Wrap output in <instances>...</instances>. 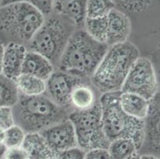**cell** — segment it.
Here are the masks:
<instances>
[{"label":"cell","mask_w":160,"mask_h":159,"mask_svg":"<svg viewBox=\"0 0 160 159\" xmlns=\"http://www.w3.org/2000/svg\"><path fill=\"white\" fill-rule=\"evenodd\" d=\"M108 49L107 44L96 41L84 29H78L68 42L57 66L58 69L89 80Z\"/></svg>","instance_id":"obj_1"},{"label":"cell","mask_w":160,"mask_h":159,"mask_svg":"<svg viewBox=\"0 0 160 159\" xmlns=\"http://www.w3.org/2000/svg\"><path fill=\"white\" fill-rule=\"evenodd\" d=\"M139 57L138 48L128 41L109 46L90 77V83L100 95L120 92L131 68Z\"/></svg>","instance_id":"obj_2"},{"label":"cell","mask_w":160,"mask_h":159,"mask_svg":"<svg viewBox=\"0 0 160 159\" xmlns=\"http://www.w3.org/2000/svg\"><path fill=\"white\" fill-rule=\"evenodd\" d=\"M14 124L27 134L40 133L46 128L69 119L71 112L53 103L46 94L19 98L12 107Z\"/></svg>","instance_id":"obj_3"},{"label":"cell","mask_w":160,"mask_h":159,"mask_svg":"<svg viewBox=\"0 0 160 159\" xmlns=\"http://www.w3.org/2000/svg\"><path fill=\"white\" fill-rule=\"evenodd\" d=\"M45 16L27 2L0 7V42L27 48L45 21Z\"/></svg>","instance_id":"obj_4"},{"label":"cell","mask_w":160,"mask_h":159,"mask_svg":"<svg viewBox=\"0 0 160 159\" xmlns=\"http://www.w3.org/2000/svg\"><path fill=\"white\" fill-rule=\"evenodd\" d=\"M120 92L104 93L99 98L104 131L110 142L117 138H128L139 151L144 137L145 120L131 117L123 112L120 104Z\"/></svg>","instance_id":"obj_5"},{"label":"cell","mask_w":160,"mask_h":159,"mask_svg":"<svg viewBox=\"0 0 160 159\" xmlns=\"http://www.w3.org/2000/svg\"><path fill=\"white\" fill-rule=\"evenodd\" d=\"M76 30L78 28L69 20L53 12L45 17L44 22L27 46V50L43 55L57 67Z\"/></svg>","instance_id":"obj_6"},{"label":"cell","mask_w":160,"mask_h":159,"mask_svg":"<svg viewBox=\"0 0 160 159\" xmlns=\"http://www.w3.org/2000/svg\"><path fill=\"white\" fill-rule=\"evenodd\" d=\"M69 119L74 127L78 147L85 151L108 148L110 142L103 128L99 100L88 110L72 111L69 115Z\"/></svg>","instance_id":"obj_7"},{"label":"cell","mask_w":160,"mask_h":159,"mask_svg":"<svg viewBox=\"0 0 160 159\" xmlns=\"http://www.w3.org/2000/svg\"><path fill=\"white\" fill-rule=\"evenodd\" d=\"M132 23V33L148 37L160 32V0H113Z\"/></svg>","instance_id":"obj_8"},{"label":"cell","mask_w":160,"mask_h":159,"mask_svg":"<svg viewBox=\"0 0 160 159\" xmlns=\"http://www.w3.org/2000/svg\"><path fill=\"white\" fill-rule=\"evenodd\" d=\"M121 92L139 95L150 101L153 100L158 92V84L151 60L145 57L136 60L125 79Z\"/></svg>","instance_id":"obj_9"},{"label":"cell","mask_w":160,"mask_h":159,"mask_svg":"<svg viewBox=\"0 0 160 159\" xmlns=\"http://www.w3.org/2000/svg\"><path fill=\"white\" fill-rule=\"evenodd\" d=\"M89 81L58 69L54 70L46 81V89L45 94L57 105L72 112L73 110L71 107L70 98L72 91L78 84Z\"/></svg>","instance_id":"obj_10"},{"label":"cell","mask_w":160,"mask_h":159,"mask_svg":"<svg viewBox=\"0 0 160 159\" xmlns=\"http://www.w3.org/2000/svg\"><path fill=\"white\" fill-rule=\"evenodd\" d=\"M139 154H151L160 159V92L151 100L150 110L145 119V132Z\"/></svg>","instance_id":"obj_11"},{"label":"cell","mask_w":160,"mask_h":159,"mask_svg":"<svg viewBox=\"0 0 160 159\" xmlns=\"http://www.w3.org/2000/svg\"><path fill=\"white\" fill-rule=\"evenodd\" d=\"M40 134L50 148L58 154L78 147L74 127L69 119L46 128Z\"/></svg>","instance_id":"obj_12"},{"label":"cell","mask_w":160,"mask_h":159,"mask_svg":"<svg viewBox=\"0 0 160 159\" xmlns=\"http://www.w3.org/2000/svg\"><path fill=\"white\" fill-rule=\"evenodd\" d=\"M132 34V23L124 13L115 8L108 14V46H112L128 41Z\"/></svg>","instance_id":"obj_13"},{"label":"cell","mask_w":160,"mask_h":159,"mask_svg":"<svg viewBox=\"0 0 160 159\" xmlns=\"http://www.w3.org/2000/svg\"><path fill=\"white\" fill-rule=\"evenodd\" d=\"M88 0H54L53 12L63 16L78 29H84Z\"/></svg>","instance_id":"obj_14"},{"label":"cell","mask_w":160,"mask_h":159,"mask_svg":"<svg viewBox=\"0 0 160 159\" xmlns=\"http://www.w3.org/2000/svg\"><path fill=\"white\" fill-rule=\"evenodd\" d=\"M53 64L38 52L27 50L22 73L29 74L46 81L55 70Z\"/></svg>","instance_id":"obj_15"},{"label":"cell","mask_w":160,"mask_h":159,"mask_svg":"<svg viewBox=\"0 0 160 159\" xmlns=\"http://www.w3.org/2000/svg\"><path fill=\"white\" fill-rule=\"evenodd\" d=\"M27 49L18 44H9L5 46L2 74L12 80H15L22 74Z\"/></svg>","instance_id":"obj_16"},{"label":"cell","mask_w":160,"mask_h":159,"mask_svg":"<svg viewBox=\"0 0 160 159\" xmlns=\"http://www.w3.org/2000/svg\"><path fill=\"white\" fill-rule=\"evenodd\" d=\"M120 104L123 112L129 116L145 120L149 113L151 101L139 95L121 92Z\"/></svg>","instance_id":"obj_17"},{"label":"cell","mask_w":160,"mask_h":159,"mask_svg":"<svg viewBox=\"0 0 160 159\" xmlns=\"http://www.w3.org/2000/svg\"><path fill=\"white\" fill-rule=\"evenodd\" d=\"M29 159H58V154L50 148L40 133L27 134L22 144Z\"/></svg>","instance_id":"obj_18"},{"label":"cell","mask_w":160,"mask_h":159,"mask_svg":"<svg viewBox=\"0 0 160 159\" xmlns=\"http://www.w3.org/2000/svg\"><path fill=\"white\" fill-rule=\"evenodd\" d=\"M95 88L89 81L76 86L71 94L70 103L72 110L85 111L93 107L99 100Z\"/></svg>","instance_id":"obj_19"},{"label":"cell","mask_w":160,"mask_h":159,"mask_svg":"<svg viewBox=\"0 0 160 159\" xmlns=\"http://www.w3.org/2000/svg\"><path fill=\"white\" fill-rule=\"evenodd\" d=\"M20 94L27 96H36L45 94L46 81L34 76L22 73L14 80Z\"/></svg>","instance_id":"obj_20"},{"label":"cell","mask_w":160,"mask_h":159,"mask_svg":"<svg viewBox=\"0 0 160 159\" xmlns=\"http://www.w3.org/2000/svg\"><path fill=\"white\" fill-rule=\"evenodd\" d=\"M19 98L14 80L0 73V107H12Z\"/></svg>","instance_id":"obj_21"},{"label":"cell","mask_w":160,"mask_h":159,"mask_svg":"<svg viewBox=\"0 0 160 159\" xmlns=\"http://www.w3.org/2000/svg\"><path fill=\"white\" fill-rule=\"evenodd\" d=\"M112 159H128L138 152V147L132 140L120 138L112 141L108 148Z\"/></svg>","instance_id":"obj_22"},{"label":"cell","mask_w":160,"mask_h":159,"mask_svg":"<svg viewBox=\"0 0 160 159\" xmlns=\"http://www.w3.org/2000/svg\"><path fill=\"white\" fill-rule=\"evenodd\" d=\"M84 30L96 41L106 44L108 37V15L97 18L86 17Z\"/></svg>","instance_id":"obj_23"},{"label":"cell","mask_w":160,"mask_h":159,"mask_svg":"<svg viewBox=\"0 0 160 159\" xmlns=\"http://www.w3.org/2000/svg\"><path fill=\"white\" fill-rule=\"evenodd\" d=\"M116 8L113 0H88L86 17L97 18L107 16Z\"/></svg>","instance_id":"obj_24"},{"label":"cell","mask_w":160,"mask_h":159,"mask_svg":"<svg viewBox=\"0 0 160 159\" xmlns=\"http://www.w3.org/2000/svg\"><path fill=\"white\" fill-rule=\"evenodd\" d=\"M27 133L18 125H13L6 131L4 143L7 148L22 147Z\"/></svg>","instance_id":"obj_25"},{"label":"cell","mask_w":160,"mask_h":159,"mask_svg":"<svg viewBox=\"0 0 160 159\" xmlns=\"http://www.w3.org/2000/svg\"><path fill=\"white\" fill-rule=\"evenodd\" d=\"M13 125H14V119L12 107H0V129L7 131Z\"/></svg>","instance_id":"obj_26"},{"label":"cell","mask_w":160,"mask_h":159,"mask_svg":"<svg viewBox=\"0 0 160 159\" xmlns=\"http://www.w3.org/2000/svg\"><path fill=\"white\" fill-rule=\"evenodd\" d=\"M53 1L54 0H27V2L46 17L53 13Z\"/></svg>","instance_id":"obj_27"},{"label":"cell","mask_w":160,"mask_h":159,"mask_svg":"<svg viewBox=\"0 0 160 159\" xmlns=\"http://www.w3.org/2000/svg\"><path fill=\"white\" fill-rule=\"evenodd\" d=\"M86 151L78 147L68 149L58 154V159H85Z\"/></svg>","instance_id":"obj_28"},{"label":"cell","mask_w":160,"mask_h":159,"mask_svg":"<svg viewBox=\"0 0 160 159\" xmlns=\"http://www.w3.org/2000/svg\"><path fill=\"white\" fill-rule=\"evenodd\" d=\"M4 159H29V155L22 146L18 147H11L7 148Z\"/></svg>","instance_id":"obj_29"},{"label":"cell","mask_w":160,"mask_h":159,"mask_svg":"<svg viewBox=\"0 0 160 159\" xmlns=\"http://www.w3.org/2000/svg\"><path fill=\"white\" fill-rule=\"evenodd\" d=\"M85 159H112L108 149L97 148L86 151Z\"/></svg>","instance_id":"obj_30"},{"label":"cell","mask_w":160,"mask_h":159,"mask_svg":"<svg viewBox=\"0 0 160 159\" xmlns=\"http://www.w3.org/2000/svg\"><path fill=\"white\" fill-rule=\"evenodd\" d=\"M154 67H155V73H156L157 80H158V92H160V56L157 59L156 62L155 64L153 63Z\"/></svg>","instance_id":"obj_31"},{"label":"cell","mask_w":160,"mask_h":159,"mask_svg":"<svg viewBox=\"0 0 160 159\" xmlns=\"http://www.w3.org/2000/svg\"><path fill=\"white\" fill-rule=\"evenodd\" d=\"M4 52H5V46L0 42V73H2L4 61Z\"/></svg>","instance_id":"obj_32"},{"label":"cell","mask_w":160,"mask_h":159,"mask_svg":"<svg viewBox=\"0 0 160 159\" xmlns=\"http://www.w3.org/2000/svg\"><path fill=\"white\" fill-rule=\"evenodd\" d=\"M23 2H27V0H0V7Z\"/></svg>","instance_id":"obj_33"},{"label":"cell","mask_w":160,"mask_h":159,"mask_svg":"<svg viewBox=\"0 0 160 159\" xmlns=\"http://www.w3.org/2000/svg\"><path fill=\"white\" fill-rule=\"evenodd\" d=\"M7 151V147L5 143H0V159H4Z\"/></svg>","instance_id":"obj_34"},{"label":"cell","mask_w":160,"mask_h":159,"mask_svg":"<svg viewBox=\"0 0 160 159\" xmlns=\"http://www.w3.org/2000/svg\"><path fill=\"white\" fill-rule=\"evenodd\" d=\"M140 159H159L151 154H140Z\"/></svg>","instance_id":"obj_35"},{"label":"cell","mask_w":160,"mask_h":159,"mask_svg":"<svg viewBox=\"0 0 160 159\" xmlns=\"http://www.w3.org/2000/svg\"><path fill=\"white\" fill-rule=\"evenodd\" d=\"M5 135L6 131L0 129V143H4V141H5Z\"/></svg>","instance_id":"obj_36"},{"label":"cell","mask_w":160,"mask_h":159,"mask_svg":"<svg viewBox=\"0 0 160 159\" xmlns=\"http://www.w3.org/2000/svg\"><path fill=\"white\" fill-rule=\"evenodd\" d=\"M128 159H140V154H139V152H137L135 154H133L132 157H129Z\"/></svg>","instance_id":"obj_37"}]
</instances>
